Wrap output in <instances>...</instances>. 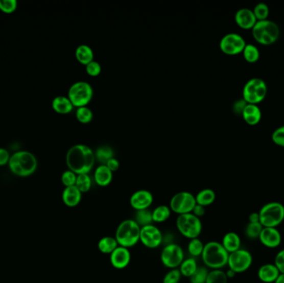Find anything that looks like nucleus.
I'll return each instance as SVG.
<instances>
[{
	"label": "nucleus",
	"instance_id": "1",
	"mask_svg": "<svg viewBox=\"0 0 284 283\" xmlns=\"http://www.w3.org/2000/svg\"><path fill=\"white\" fill-rule=\"evenodd\" d=\"M95 161V153L86 145H74L69 149L66 155L67 168L75 173L76 175L91 172Z\"/></svg>",
	"mask_w": 284,
	"mask_h": 283
},
{
	"label": "nucleus",
	"instance_id": "2",
	"mask_svg": "<svg viewBox=\"0 0 284 283\" xmlns=\"http://www.w3.org/2000/svg\"><path fill=\"white\" fill-rule=\"evenodd\" d=\"M38 159L30 151H18L11 155L9 162V171L18 177H29L38 169Z\"/></svg>",
	"mask_w": 284,
	"mask_h": 283
},
{
	"label": "nucleus",
	"instance_id": "3",
	"mask_svg": "<svg viewBox=\"0 0 284 283\" xmlns=\"http://www.w3.org/2000/svg\"><path fill=\"white\" fill-rule=\"evenodd\" d=\"M201 257L207 268L212 270L222 269L228 264L229 252L224 249L221 243L210 241L204 244Z\"/></svg>",
	"mask_w": 284,
	"mask_h": 283
},
{
	"label": "nucleus",
	"instance_id": "4",
	"mask_svg": "<svg viewBox=\"0 0 284 283\" xmlns=\"http://www.w3.org/2000/svg\"><path fill=\"white\" fill-rule=\"evenodd\" d=\"M140 227L134 219H126L121 222L115 229V239L118 245L124 248H132L140 242Z\"/></svg>",
	"mask_w": 284,
	"mask_h": 283
},
{
	"label": "nucleus",
	"instance_id": "5",
	"mask_svg": "<svg viewBox=\"0 0 284 283\" xmlns=\"http://www.w3.org/2000/svg\"><path fill=\"white\" fill-rule=\"evenodd\" d=\"M252 35L257 43L264 46H269L277 42L280 36L278 25L272 20L257 21L252 29Z\"/></svg>",
	"mask_w": 284,
	"mask_h": 283
},
{
	"label": "nucleus",
	"instance_id": "6",
	"mask_svg": "<svg viewBox=\"0 0 284 283\" xmlns=\"http://www.w3.org/2000/svg\"><path fill=\"white\" fill-rule=\"evenodd\" d=\"M258 215L264 228H277L284 221V205L279 202H269L263 206Z\"/></svg>",
	"mask_w": 284,
	"mask_h": 283
},
{
	"label": "nucleus",
	"instance_id": "7",
	"mask_svg": "<svg viewBox=\"0 0 284 283\" xmlns=\"http://www.w3.org/2000/svg\"><path fill=\"white\" fill-rule=\"evenodd\" d=\"M268 93V86L264 80L258 78L249 79L243 88V100L247 104L258 105L264 102Z\"/></svg>",
	"mask_w": 284,
	"mask_h": 283
},
{
	"label": "nucleus",
	"instance_id": "8",
	"mask_svg": "<svg viewBox=\"0 0 284 283\" xmlns=\"http://www.w3.org/2000/svg\"><path fill=\"white\" fill-rule=\"evenodd\" d=\"M176 228L180 234L186 239H193L200 237L203 229L201 219L193 214L178 215Z\"/></svg>",
	"mask_w": 284,
	"mask_h": 283
},
{
	"label": "nucleus",
	"instance_id": "9",
	"mask_svg": "<svg viewBox=\"0 0 284 283\" xmlns=\"http://www.w3.org/2000/svg\"><path fill=\"white\" fill-rule=\"evenodd\" d=\"M93 97V89L88 82L78 81L74 82L68 89L67 98L71 101L74 107L87 106Z\"/></svg>",
	"mask_w": 284,
	"mask_h": 283
},
{
	"label": "nucleus",
	"instance_id": "10",
	"mask_svg": "<svg viewBox=\"0 0 284 283\" xmlns=\"http://www.w3.org/2000/svg\"><path fill=\"white\" fill-rule=\"evenodd\" d=\"M196 205V196L187 191H181L172 196L169 207L171 212L181 215L192 213Z\"/></svg>",
	"mask_w": 284,
	"mask_h": 283
},
{
	"label": "nucleus",
	"instance_id": "11",
	"mask_svg": "<svg viewBox=\"0 0 284 283\" xmlns=\"http://www.w3.org/2000/svg\"><path fill=\"white\" fill-rule=\"evenodd\" d=\"M184 250L180 245L175 243L167 244L160 253V261L165 268L176 269L184 261Z\"/></svg>",
	"mask_w": 284,
	"mask_h": 283
},
{
	"label": "nucleus",
	"instance_id": "12",
	"mask_svg": "<svg viewBox=\"0 0 284 283\" xmlns=\"http://www.w3.org/2000/svg\"><path fill=\"white\" fill-rule=\"evenodd\" d=\"M247 45L246 41L239 33H229L224 35L220 42V49L228 56L241 54Z\"/></svg>",
	"mask_w": 284,
	"mask_h": 283
},
{
	"label": "nucleus",
	"instance_id": "13",
	"mask_svg": "<svg viewBox=\"0 0 284 283\" xmlns=\"http://www.w3.org/2000/svg\"><path fill=\"white\" fill-rule=\"evenodd\" d=\"M253 264V256L246 249L240 248L235 252L229 253L228 264L229 269L237 273H243L250 268Z\"/></svg>",
	"mask_w": 284,
	"mask_h": 283
},
{
	"label": "nucleus",
	"instance_id": "14",
	"mask_svg": "<svg viewBox=\"0 0 284 283\" xmlns=\"http://www.w3.org/2000/svg\"><path fill=\"white\" fill-rule=\"evenodd\" d=\"M162 232L156 225L145 226L140 228V242L146 248L155 249L163 243Z\"/></svg>",
	"mask_w": 284,
	"mask_h": 283
},
{
	"label": "nucleus",
	"instance_id": "15",
	"mask_svg": "<svg viewBox=\"0 0 284 283\" xmlns=\"http://www.w3.org/2000/svg\"><path fill=\"white\" fill-rule=\"evenodd\" d=\"M129 202L131 208L135 211L148 209L153 204V195L147 190H139L131 195Z\"/></svg>",
	"mask_w": 284,
	"mask_h": 283
},
{
	"label": "nucleus",
	"instance_id": "16",
	"mask_svg": "<svg viewBox=\"0 0 284 283\" xmlns=\"http://www.w3.org/2000/svg\"><path fill=\"white\" fill-rule=\"evenodd\" d=\"M131 254L129 248L118 246L110 254V262L114 268L122 270L128 267L131 263Z\"/></svg>",
	"mask_w": 284,
	"mask_h": 283
},
{
	"label": "nucleus",
	"instance_id": "17",
	"mask_svg": "<svg viewBox=\"0 0 284 283\" xmlns=\"http://www.w3.org/2000/svg\"><path fill=\"white\" fill-rule=\"evenodd\" d=\"M234 21L236 25L244 30H252L257 22L253 10L247 8L239 9L236 12Z\"/></svg>",
	"mask_w": 284,
	"mask_h": 283
},
{
	"label": "nucleus",
	"instance_id": "18",
	"mask_svg": "<svg viewBox=\"0 0 284 283\" xmlns=\"http://www.w3.org/2000/svg\"><path fill=\"white\" fill-rule=\"evenodd\" d=\"M258 239L264 247L275 248L281 244L282 236L277 228H264Z\"/></svg>",
	"mask_w": 284,
	"mask_h": 283
},
{
	"label": "nucleus",
	"instance_id": "19",
	"mask_svg": "<svg viewBox=\"0 0 284 283\" xmlns=\"http://www.w3.org/2000/svg\"><path fill=\"white\" fill-rule=\"evenodd\" d=\"M82 194L75 185L66 187L62 194L63 204L69 208H74L82 201Z\"/></svg>",
	"mask_w": 284,
	"mask_h": 283
},
{
	"label": "nucleus",
	"instance_id": "20",
	"mask_svg": "<svg viewBox=\"0 0 284 283\" xmlns=\"http://www.w3.org/2000/svg\"><path fill=\"white\" fill-rule=\"evenodd\" d=\"M241 115L247 124L256 126L262 119V111L257 105L247 104Z\"/></svg>",
	"mask_w": 284,
	"mask_h": 283
},
{
	"label": "nucleus",
	"instance_id": "21",
	"mask_svg": "<svg viewBox=\"0 0 284 283\" xmlns=\"http://www.w3.org/2000/svg\"><path fill=\"white\" fill-rule=\"evenodd\" d=\"M113 179V172L109 170L106 164H101L96 168L94 172V180L100 187H107L111 184Z\"/></svg>",
	"mask_w": 284,
	"mask_h": 283
},
{
	"label": "nucleus",
	"instance_id": "22",
	"mask_svg": "<svg viewBox=\"0 0 284 283\" xmlns=\"http://www.w3.org/2000/svg\"><path fill=\"white\" fill-rule=\"evenodd\" d=\"M279 274L278 269L274 264H264L257 271V277L264 283L274 282Z\"/></svg>",
	"mask_w": 284,
	"mask_h": 283
},
{
	"label": "nucleus",
	"instance_id": "23",
	"mask_svg": "<svg viewBox=\"0 0 284 283\" xmlns=\"http://www.w3.org/2000/svg\"><path fill=\"white\" fill-rule=\"evenodd\" d=\"M54 111L60 115H67L74 110V106L67 97L58 96L52 102Z\"/></svg>",
	"mask_w": 284,
	"mask_h": 283
},
{
	"label": "nucleus",
	"instance_id": "24",
	"mask_svg": "<svg viewBox=\"0 0 284 283\" xmlns=\"http://www.w3.org/2000/svg\"><path fill=\"white\" fill-rule=\"evenodd\" d=\"M221 244L229 254L241 248V239L236 232H227L223 237Z\"/></svg>",
	"mask_w": 284,
	"mask_h": 283
},
{
	"label": "nucleus",
	"instance_id": "25",
	"mask_svg": "<svg viewBox=\"0 0 284 283\" xmlns=\"http://www.w3.org/2000/svg\"><path fill=\"white\" fill-rule=\"evenodd\" d=\"M75 57L78 62L85 66L94 61L93 51L91 46L87 44L79 45L76 49Z\"/></svg>",
	"mask_w": 284,
	"mask_h": 283
},
{
	"label": "nucleus",
	"instance_id": "26",
	"mask_svg": "<svg viewBox=\"0 0 284 283\" xmlns=\"http://www.w3.org/2000/svg\"><path fill=\"white\" fill-rule=\"evenodd\" d=\"M216 199V192L211 188H204L196 195V204H200L204 208L213 204Z\"/></svg>",
	"mask_w": 284,
	"mask_h": 283
},
{
	"label": "nucleus",
	"instance_id": "27",
	"mask_svg": "<svg viewBox=\"0 0 284 283\" xmlns=\"http://www.w3.org/2000/svg\"><path fill=\"white\" fill-rule=\"evenodd\" d=\"M118 246L119 245L115 237H111V236L102 237L98 244V250L103 254H111Z\"/></svg>",
	"mask_w": 284,
	"mask_h": 283
},
{
	"label": "nucleus",
	"instance_id": "28",
	"mask_svg": "<svg viewBox=\"0 0 284 283\" xmlns=\"http://www.w3.org/2000/svg\"><path fill=\"white\" fill-rule=\"evenodd\" d=\"M198 268H199V266H198L196 258L191 257L189 258L184 259V261L182 262V264H180L178 269L180 270L182 277L190 278L196 272Z\"/></svg>",
	"mask_w": 284,
	"mask_h": 283
},
{
	"label": "nucleus",
	"instance_id": "29",
	"mask_svg": "<svg viewBox=\"0 0 284 283\" xmlns=\"http://www.w3.org/2000/svg\"><path fill=\"white\" fill-rule=\"evenodd\" d=\"M171 210L169 206L159 205L152 211V219L154 223H164L170 219Z\"/></svg>",
	"mask_w": 284,
	"mask_h": 283
},
{
	"label": "nucleus",
	"instance_id": "30",
	"mask_svg": "<svg viewBox=\"0 0 284 283\" xmlns=\"http://www.w3.org/2000/svg\"><path fill=\"white\" fill-rule=\"evenodd\" d=\"M244 58L247 62L253 64L259 60L260 51L255 45L247 43L242 53Z\"/></svg>",
	"mask_w": 284,
	"mask_h": 283
},
{
	"label": "nucleus",
	"instance_id": "31",
	"mask_svg": "<svg viewBox=\"0 0 284 283\" xmlns=\"http://www.w3.org/2000/svg\"><path fill=\"white\" fill-rule=\"evenodd\" d=\"M136 224L140 226V228L145 226L153 224V219H152V211L148 209L135 211V219Z\"/></svg>",
	"mask_w": 284,
	"mask_h": 283
},
{
	"label": "nucleus",
	"instance_id": "32",
	"mask_svg": "<svg viewBox=\"0 0 284 283\" xmlns=\"http://www.w3.org/2000/svg\"><path fill=\"white\" fill-rule=\"evenodd\" d=\"M204 248V244H203V242L199 238H197V239L190 240V243L187 246V250H188L191 257L196 258V257H200L202 255Z\"/></svg>",
	"mask_w": 284,
	"mask_h": 283
},
{
	"label": "nucleus",
	"instance_id": "33",
	"mask_svg": "<svg viewBox=\"0 0 284 283\" xmlns=\"http://www.w3.org/2000/svg\"><path fill=\"white\" fill-rule=\"evenodd\" d=\"M96 159H98L102 164H107L109 159L114 157V151L108 146H101L95 153Z\"/></svg>",
	"mask_w": 284,
	"mask_h": 283
},
{
	"label": "nucleus",
	"instance_id": "34",
	"mask_svg": "<svg viewBox=\"0 0 284 283\" xmlns=\"http://www.w3.org/2000/svg\"><path fill=\"white\" fill-rule=\"evenodd\" d=\"M91 184H92V181H91V177L88 174L78 175L75 186L82 194L88 192L91 190Z\"/></svg>",
	"mask_w": 284,
	"mask_h": 283
},
{
	"label": "nucleus",
	"instance_id": "35",
	"mask_svg": "<svg viewBox=\"0 0 284 283\" xmlns=\"http://www.w3.org/2000/svg\"><path fill=\"white\" fill-rule=\"evenodd\" d=\"M228 280L226 272L222 269H214L209 271L205 283H228Z\"/></svg>",
	"mask_w": 284,
	"mask_h": 283
},
{
	"label": "nucleus",
	"instance_id": "36",
	"mask_svg": "<svg viewBox=\"0 0 284 283\" xmlns=\"http://www.w3.org/2000/svg\"><path fill=\"white\" fill-rule=\"evenodd\" d=\"M76 118L82 124H87L93 119V113L87 106H82L77 108Z\"/></svg>",
	"mask_w": 284,
	"mask_h": 283
},
{
	"label": "nucleus",
	"instance_id": "37",
	"mask_svg": "<svg viewBox=\"0 0 284 283\" xmlns=\"http://www.w3.org/2000/svg\"><path fill=\"white\" fill-rule=\"evenodd\" d=\"M263 228L264 227L260 223H249L245 228V234L249 239H257Z\"/></svg>",
	"mask_w": 284,
	"mask_h": 283
},
{
	"label": "nucleus",
	"instance_id": "38",
	"mask_svg": "<svg viewBox=\"0 0 284 283\" xmlns=\"http://www.w3.org/2000/svg\"><path fill=\"white\" fill-rule=\"evenodd\" d=\"M253 12L257 21H264L269 18V8L264 3H259L256 5L254 9H253Z\"/></svg>",
	"mask_w": 284,
	"mask_h": 283
},
{
	"label": "nucleus",
	"instance_id": "39",
	"mask_svg": "<svg viewBox=\"0 0 284 283\" xmlns=\"http://www.w3.org/2000/svg\"><path fill=\"white\" fill-rule=\"evenodd\" d=\"M209 270L206 267H199L197 270L190 277L191 283H205Z\"/></svg>",
	"mask_w": 284,
	"mask_h": 283
},
{
	"label": "nucleus",
	"instance_id": "40",
	"mask_svg": "<svg viewBox=\"0 0 284 283\" xmlns=\"http://www.w3.org/2000/svg\"><path fill=\"white\" fill-rule=\"evenodd\" d=\"M18 8V2L16 0H0V11L10 14L14 13Z\"/></svg>",
	"mask_w": 284,
	"mask_h": 283
},
{
	"label": "nucleus",
	"instance_id": "41",
	"mask_svg": "<svg viewBox=\"0 0 284 283\" xmlns=\"http://www.w3.org/2000/svg\"><path fill=\"white\" fill-rule=\"evenodd\" d=\"M77 177H78V175H76L75 173L73 172L70 170H67V171L62 173L61 180H62V184L66 188V187H71V186L75 185Z\"/></svg>",
	"mask_w": 284,
	"mask_h": 283
},
{
	"label": "nucleus",
	"instance_id": "42",
	"mask_svg": "<svg viewBox=\"0 0 284 283\" xmlns=\"http://www.w3.org/2000/svg\"><path fill=\"white\" fill-rule=\"evenodd\" d=\"M182 275L178 268L171 269L163 277L162 283H179Z\"/></svg>",
	"mask_w": 284,
	"mask_h": 283
},
{
	"label": "nucleus",
	"instance_id": "43",
	"mask_svg": "<svg viewBox=\"0 0 284 283\" xmlns=\"http://www.w3.org/2000/svg\"><path fill=\"white\" fill-rule=\"evenodd\" d=\"M272 140L277 146L284 148V125L276 129L272 134Z\"/></svg>",
	"mask_w": 284,
	"mask_h": 283
},
{
	"label": "nucleus",
	"instance_id": "44",
	"mask_svg": "<svg viewBox=\"0 0 284 283\" xmlns=\"http://www.w3.org/2000/svg\"><path fill=\"white\" fill-rule=\"evenodd\" d=\"M86 73L91 77H98L102 73V66L96 61H92L86 66Z\"/></svg>",
	"mask_w": 284,
	"mask_h": 283
},
{
	"label": "nucleus",
	"instance_id": "45",
	"mask_svg": "<svg viewBox=\"0 0 284 283\" xmlns=\"http://www.w3.org/2000/svg\"><path fill=\"white\" fill-rule=\"evenodd\" d=\"M273 264L276 266L280 273L284 274V248L277 252Z\"/></svg>",
	"mask_w": 284,
	"mask_h": 283
},
{
	"label": "nucleus",
	"instance_id": "46",
	"mask_svg": "<svg viewBox=\"0 0 284 283\" xmlns=\"http://www.w3.org/2000/svg\"><path fill=\"white\" fill-rule=\"evenodd\" d=\"M11 155L6 149L0 147V166H5L9 164V159Z\"/></svg>",
	"mask_w": 284,
	"mask_h": 283
},
{
	"label": "nucleus",
	"instance_id": "47",
	"mask_svg": "<svg viewBox=\"0 0 284 283\" xmlns=\"http://www.w3.org/2000/svg\"><path fill=\"white\" fill-rule=\"evenodd\" d=\"M106 166L108 167L110 171H111L114 173L115 172V171H117L118 169L120 168V162L118 161V159L113 157L111 158V159H109L108 161L107 162Z\"/></svg>",
	"mask_w": 284,
	"mask_h": 283
},
{
	"label": "nucleus",
	"instance_id": "48",
	"mask_svg": "<svg viewBox=\"0 0 284 283\" xmlns=\"http://www.w3.org/2000/svg\"><path fill=\"white\" fill-rule=\"evenodd\" d=\"M191 214H193L195 216L199 218V219H201L205 215V208L203 207V206L200 205V204H196Z\"/></svg>",
	"mask_w": 284,
	"mask_h": 283
},
{
	"label": "nucleus",
	"instance_id": "49",
	"mask_svg": "<svg viewBox=\"0 0 284 283\" xmlns=\"http://www.w3.org/2000/svg\"><path fill=\"white\" fill-rule=\"evenodd\" d=\"M246 105V102H244V100L241 99L239 102H236L235 105L233 106V108H234V111H235L236 113H239V114L241 115Z\"/></svg>",
	"mask_w": 284,
	"mask_h": 283
},
{
	"label": "nucleus",
	"instance_id": "50",
	"mask_svg": "<svg viewBox=\"0 0 284 283\" xmlns=\"http://www.w3.org/2000/svg\"><path fill=\"white\" fill-rule=\"evenodd\" d=\"M249 223H260L258 212H253L249 215Z\"/></svg>",
	"mask_w": 284,
	"mask_h": 283
},
{
	"label": "nucleus",
	"instance_id": "51",
	"mask_svg": "<svg viewBox=\"0 0 284 283\" xmlns=\"http://www.w3.org/2000/svg\"><path fill=\"white\" fill-rule=\"evenodd\" d=\"M273 283H284V274L283 273H280L278 277L276 279L275 281Z\"/></svg>",
	"mask_w": 284,
	"mask_h": 283
},
{
	"label": "nucleus",
	"instance_id": "52",
	"mask_svg": "<svg viewBox=\"0 0 284 283\" xmlns=\"http://www.w3.org/2000/svg\"><path fill=\"white\" fill-rule=\"evenodd\" d=\"M226 275L228 278H233L234 276H235L236 273L235 272H233V270H231V269H229V270L226 271Z\"/></svg>",
	"mask_w": 284,
	"mask_h": 283
}]
</instances>
